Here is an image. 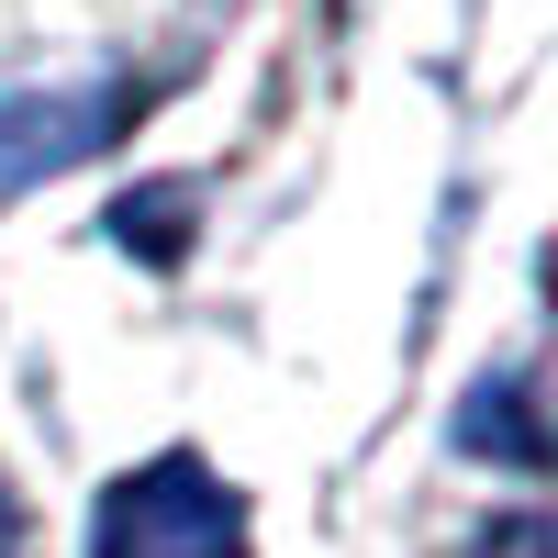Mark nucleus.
Instances as JSON below:
<instances>
[{"label":"nucleus","instance_id":"nucleus-1","mask_svg":"<svg viewBox=\"0 0 558 558\" xmlns=\"http://www.w3.org/2000/svg\"><path fill=\"white\" fill-rule=\"evenodd\" d=\"M89 558H246V502H235L223 470L168 447V458H146V470H123L101 492Z\"/></svg>","mask_w":558,"mask_h":558},{"label":"nucleus","instance_id":"nucleus-2","mask_svg":"<svg viewBox=\"0 0 558 558\" xmlns=\"http://www.w3.org/2000/svg\"><path fill=\"white\" fill-rule=\"evenodd\" d=\"M134 89L123 68H68V78H0V191H34L78 157H101L112 134L134 123Z\"/></svg>","mask_w":558,"mask_h":558},{"label":"nucleus","instance_id":"nucleus-3","mask_svg":"<svg viewBox=\"0 0 558 558\" xmlns=\"http://www.w3.org/2000/svg\"><path fill=\"white\" fill-rule=\"evenodd\" d=\"M470 558H558V514H492L470 536Z\"/></svg>","mask_w":558,"mask_h":558},{"label":"nucleus","instance_id":"nucleus-4","mask_svg":"<svg viewBox=\"0 0 558 558\" xmlns=\"http://www.w3.org/2000/svg\"><path fill=\"white\" fill-rule=\"evenodd\" d=\"M23 547V514H12V481H0V558Z\"/></svg>","mask_w":558,"mask_h":558}]
</instances>
